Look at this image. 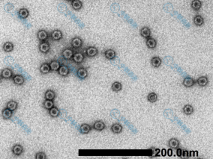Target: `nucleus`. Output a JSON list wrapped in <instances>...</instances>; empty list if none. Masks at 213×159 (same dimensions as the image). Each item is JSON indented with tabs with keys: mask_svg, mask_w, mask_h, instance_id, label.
<instances>
[{
	"mask_svg": "<svg viewBox=\"0 0 213 159\" xmlns=\"http://www.w3.org/2000/svg\"><path fill=\"white\" fill-rule=\"evenodd\" d=\"M71 59L75 64H79L83 62V60L85 59V55H83V53L77 52L74 53V55Z\"/></svg>",
	"mask_w": 213,
	"mask_h": 159,
	"instance_id": "nucleus-1",
	"label": "nucleus"
},
{
	"mask_svg": "<svg viewBox=\"0 0 213 159\" xmlns=\"http://www.w3.org/2000/svg\"><path fill=\"white\" fill-rule=\"evenodd\" d=\"M38 50L43 54H47L50 52V43L47 42V41H42L41 42L40 44L38 46Z\"/></svg>",
	"mask_w": 213,
	"mask_h": 159,
	"instance_id": "nucleus-2",
	"label": "nucleus"
},
{
	"mask_svg": "<svg viewBox=\"0 0 213 159\" xmlns=\"http://www.w3.org/2000/svg\"><path fill=\"white\" fill-rule=\"evenodd\" d=\"M74 53V50L71 48H65L62 52V57L65 60H71Z\"/></svg>",
	"mask_w": 213,
	"mask_h": 159,
	"instance_id": "nucleus-3",
	"label": "nucleus"
},
{
	"mask_svg": "<svg viewBox=\"0 0 213 159\" xmlns=\"http://www.w3.org/2000/svg\"><path fill=\"white\" fill-rule=\"evenodd\" d=\"M50 37V35L48 34V32L45 30H39L37 32V37L40 40L41 42L42 41H46Z\"/></svg>",
	"mask_w": 213,
	"mask_h": 159,
	"instance_id": "nucleus-4",
	"label": "nucleus"
},
{
	"mask_svg": "<svg viewBox=\"0 0 213 159\" xmlns=\"http://www.w3.org/2000/svg\"><path fill=\"white\" fill-rule=\"evenodd\" d=\"M71 46L74 49H80L83 46V40L79 37H75L71 40Z\"/></svg>",
	"mask_w": 213,
	"mask_h": 159,
	"instance_id": "nucleus-5",
	"label": "nucleus"
},
{
	"mask_svg": "<svg viewBox=\"0 0 213 159\" xmlns=\"http://www.w3.org/2000/svg\"><path fill=\"white\" fill-rule=\"evenodd\" d=\"M58 73L59 75H60L61 76H67V75L70 73V69L68 66L65 65V64H61L60 67L59 68L58 70Z\"/></svg>",
	"mask_w": 213,
	"mask_h": 159,
	"instance_id": "nucleus-6",
	"label": "nucleus"
},
{
	"mask_svg": "<svg viewBox=\"0 0 213 159\" xmlns=\"http://www.w3.org/2000/svg\"><path fill=\"white\" fill-rule=\"evenodd\" d=\"M13 77V72L10 68H5L1 72V78L5 79H9Z\"/></svg>",
	"mask_w": 213,
	"mask_h": 159,
	"instance_id": "nucleus-7",
	"label": "nucleus"
},
{
	"mask_svg": "<svg viewBox=\"0 0 213 159\" xmlns=\"http://www.w3.org/2000/svg\"><path fill=\"white\" fill-rule=\"evenodd\" d=\"M50 37L53 40L58 41V40H60L61 39L63 38V32L60 30H54V31H52L51 33H50Z\"/></svg>",
	"mask_w": 213,
	"mask_h": 159,
	"instance_id": "nucleus-8",
	"label": "nucleus"
},
{
	"mask_svg": "<svg viewBox=\"0 0 213 159\" xmlns=\"http://www.w3.org/2000/svg\"><path fill=\"white\" fill-rule=\"evenodd\" d=\"M77 75L80 79H85L88 76V71L86 68L80 67L77 70Z\"/></svg>",
	"mask_w": 213,
	"mask_h": 159,
	"instance_id": "nucleus-9",
	"label": "nucleus"
},
{
	"mask_svg": "<svg viewBox=\"0 0 213 159\" xmlns=\"http://www.w3.org/2000/svg\"><path fill=\"white\" fill-rule=\"evenodd\" d=\"M12 80H13V82L17 85H22L25 82V79L22 75H15L12 77Z\"/></svg>",
	"mask_w": 213,
	"mask_h": 159,
	"instance_id": "nucleus-10",
	"label": "nucleus"
},
{
	"mask_svg": "<svg viewBox=\"0 0 213 159\" xmlns=\"http://www.w3.org/2000/svg\"><path fill=\"white\" fill-rule=\"evenodd\" d=\"M92 127L96 131H103L106 128V125L102 120H98L94 123Z\"/></svg>",
	"mask_w": 213,
	"mask_h": 159,
	"instance_id": "nucleus-11",
	"label": "nucleus"
},
{
	"mask_svg": "<svg viewBox=\"0 0 213 159\" xmlns=\"http://www.w3.org/2000/svg\"><path fill=\"white\" fill-rule=\"evenodd\" d=\"M98 51L97 48L95 47V46H89L86 50V54L88 57L90 58H92V57H95L96 55H98Z\"/></svg>",
	"mask_w": 213,
	"mask_h": 159,
	"instance_id": "nucleus-12",
	"label": "nucleus"
},
{
	"mask_svg": "<svg viewBox=\"0 0 213 159\" xmlns=\"http://www.w3.org/2000/svg\"><path fill=\"white\" fill-rule=\"evenodd\" d=\"M12 152L14 156H20L23 152V147L20 144H15L12 147Z\"/></svg>",
	"mask_w": 213,
	"mask_h": 159,
	"instance_id": "nucleus-13",
	"label": "nucleus"
},
{
	"mask_svg": "<svg viewBox=\"0 0 213 159\" xmlns=\"http://www.w3.org/2000/svg\"><path fill=\"white\" fill-rule=\"evenodd\" d=\"M104 57L106 59H108V60H113L116 58V53L113 50H107L104 52Z\"/></svg>",
	"mask_w": 213,
	"mask_h": 159,
	"instance_id": "nucleus-14",
	"label": "nucleus"
},
{
	"mask_svg": "<svg viewBox=\"0 0 213 159\" xmlns=\"http://www.w3.org/2000/svg\"><path fill=\"white\" fill-rule=\"evenodd\" d=\"M179 141L177 140V138H171L170 141H168V146L170 148L173 149H176L179 146Z\"/></svg>",
	"mask_w": 213,
	"mask_h": 159,
	"instance_id": "nucleus-15",
	"label": "nucleus"
},
{
	"mask_svg": "<svg viewBox=\"0 0 213 159\" xmlns=\"http://www.w3.org/2000/svg\"><path fill=\"white\" fill-rule=\"evenodd\" d=\"M79 130L81 134H88L91 132L92 127L90 126V125L87 124V123H84V124H82L80 126Z\"/></svg>",
	"mask_w": 213,
	"mask_h": 159,
	"instance_id": "nucleus-16",
	"label": "nucleus"
},
{
	"mask_svg": "<svg viewBox=\"0 0 213 159\" xmlns=\"http://www.w3.org/2000/svg\"><path fill=\"white\" fill-rule=\"evenodd\" d=\"M30 15V11L27 8L23 7L18 11V17L20 19H26Z\"/></svg>",
	"mask_w": 213,
	"mask_h": 159,
	"instance_id": "nucleus-17",
	"label": "nucleus"
},
{
	"mask_svg": "<svg viewBox=\"0 0 213 159\" xmlns=\"http://www.w3.org/2000/svg\"><path fill=\"white\" fill-rule=\"evenodd\" d=\"M140 35L144 38H149L151 36V30L149 27H143L140 29Z\"/></svg>",
	"mask_w": 213,
	"mask_h": 159,
	"instance_id": "nucleus-18",
	"label": "nucleus"
},
{
	"mask_svg": "<svg viewBox=\"0 0 213 159\" xmlns=\"http://www.w3.org/2000/svg\"><path fill=\"white\" fill-rule=\"evenodd\" d=\"M195 84V81L192 78L190 77H186L185 78L182 82V84L186 88H191V87L194 86V84Z\"/></svg>",
	"mask_w": 213,
	"mask_h": 159,
	"instance_id": "nucleus-19",
	"label": "nucleus"
},
{
	"mask_svg": "<svg viewBox=\"0 0 213 159\" xmlns=\"http://www.w3.org/2000/svg\"><path fill=\"white\" fill-rule=\"evenodd\" d=\"M197 83L199 86L205 87L209 83V79H208V78L206 76H200L197 80Z\"/></svg>",
	"mask_w": 213,
	"mask_h": 159,
	"instance_id": "nucleus-20",
	"label": "nucleus"
},
{
	"mask_svg": "<svg viewBox=\"0 0 213 159\" xmlns=\"http://www.w3.org/2000/svg\"><path fill=\"white\" fill-rule=\"evenodd\" d=\"M51 71L50 70V64H48V63H44L41 65L40 67V72L42 74H47L49 73Z\"/></svg>",
	"mask_w": 213,
	"mask_h": 159,
	"instance_id": "nucleus-21",
	"label": "nucleus"
},
{
	"mask_svg": "<svg viewBox=\"0 0 213 159\" xmlns=\"http://www.w3.org/2000/svg\"><path fill=\"white\" fill-rule=\"evenodd\" d=\"M71 6L72 8L75 11L81 9L83 7V3L80 0H71Z\"/></svg>",
	"mask_w": 213,
	"mask_h": 159,
	"instance_id": "nucleus-22",
	"label": "nucleus"
},
{
	"mask_svg": "<svg viewBox=\"0 0 213 159\" xmlns=\"http://www.w3.org/2000/svg\"><path fill=\"white\" fill-rule=\"evenodd\" d=\"M122 126L120 123H114L111 126V131L114 134H120L122 132Z\"/></svg>",
	"mask_w": 213,
	"mask_h": 159,
	"instance_id": "nucleus-23",
	"label": "nucleus"
},
{
	"mask_svg": "<svg viewBox=\"0 0 213 159\" xmlns=\"http://www.w3.org/2000/svg\"><path fill=\"white\" fill-rule=\"evenodd\" d=\"M12 112L13 111H11L10 109H8V108H4L2 111V117H3V119H5V120L10 119V118L12 117V114H13Z\"/></svg>",
	"mask_w": 213,
	"mask_h": 159,
	"instance_id": "nucleus-24",
	"label": "nucleus"
},
{
	"mask_svg": "<svg viewBox=\"0 0 213 159\" xmlns=\"http://www.w3.org/2000/svg\"><path fill=\"white\" fill-rule=\"evenodd\" d=\"M146 46L149 48H150V49H155L157 46L156 40L153 38V37H149V38H147L146 41Z\"/></svg>",
	"mask_w": 213,
	"mask_h": 159,
	"instance_id": "nucleus-25",
	"label": "nucleus"
},
{
	"mask_svg": "<svg viewBox=\"0 0 213 159\" xmlns=\"http://www.w3.org/2000/svg\"><path fill=\"white\" fill-rule=\"evenodd\" d=\"M44 98L45 99H48V100H54L56 98V93L52 90H48L45 92L44 94Z\"/></svg>",
	"mask_w": 213,
	"mask_h": 159,
	"instance_id": "nucleus-26",
	"label": "nucleus"
},
{
	"mask_svg": "<svg viewBox=\"0 0 213 159\" xmlns=\"http://www.w3.org/2000/svg\"><path fill=\"white\" fill-rule=\"evenodd\" d=\"M161 63H162L161 59L158 56L153 57V58H152V60H151V64H152V66L154 67H159L161 65Z\"/></svg>",
	"mask_w": 213,
	"mask_h": 159,
	"instance_id": "nucleus-27",
	"label": "nucleus"
},
{
	"mask_svg": "<svg viewBox=\"0 0 213 159\" xmlns=\"http://www.w3.org/2000/svg\"><path fill=\"white\" fill-rule=\"evenodd\" d=\"M49 64H50V70H51L52 71H58L59 68L60 67V66H61L60 62L56 60H51Z\"/></svg>",
	"mask_w": 213,
	"mask_h": 159,
	"instance_id": "nucleus-28",
	"label": "nucleus"
},
{
	"mask_svg": "<svg viewBox=\"0 0 213 159\" xmlns=\"http://www.w3.org/2000/svg\"><path fill=\"white\" fill-rule=\"evenodd\" d=\"M191 5L193 10H194V11H199V10L201 8L202 2H201L200 0H193V1L191 2Z\"/></svg>",
	"mask_w": 213,
	"mask_h": 159,
	"instance_id": "nucleus-29",
	"label": "nucleus"
},
{
	"mask_svg": "<svg viewBox=\"0 0 213 159\" xmlns=\"http://www.w3.org/2000/svg\"><path fill=\"white\" fill-rule=\"evenodd\" d=\"M2 49L5 52H11L14 50V44L11 42H6L3 44Z\"/></svg>",
	"mask_w": 213,
	"mask_h": 159,
	"instance_id": "nucleus-30",
	"label": "nucleus"
},
{
	"mask_svg": "<svg viewBox=\"0 0 213 159\" xmlns=\"http://www.w3.org/2000/svg\"><path fill=\"white\" fill-rule=\"evenodd\" d=\"M59 113H60V111H59V108L55 107V106H53V108L49 110V114L52 117H59Z\"/></svg>",
	"mask_w": 213,
	"mask_h": 159,
	"instance_id": "nucleus-31",
	"label": "nucleus"
},
{
	"mask_svg": "<svg viewBox=\"0 0 213 159\" xmlns=\"http://www.w3.org/2000/svg\"><path fill=\"white\" fill-rule=\"evenodd\" d=\"M6 107H7V108H8V109H10L11 111H15V110L17 108V107H18V103L13 100L9 101V102L7 103V105H6Z\"/></svg>",
	"mask_w": 213,
	"mask_h": 159,
	"instance_id": "nucleus-32",
	"label": "nucleus"
},
{
	"mask_svg": "<svg viewBox=\"0 0 213 159\" xmlns=\"http://www.w3.org/2000/svg\"><path fill=\"white\" fill-rule=\"evenodd\" d=\"M182 111H183V113H186V115H190L191 113H193L194 112L193 106L191 105H186L183 107Z\"/></svg>",
	"mask_w": 213,
	"mask_h": 159,
	"instance_id": "nucleus-33",
	"label": "nucleus"
},
{
	"mask_svg": "<svg viewBox=\"0 0 213 159\" xmlns=\"http://www.w3.org/2000/svg\"><path fill=\"white\" fill-rule=\"evenodd\" d=\"M194 23L197 26H201L204 23V20L202 16L196 15L194 18Z\"/></svg>",
	"mask_w": 213,
	"mask_h": 159,
	"instance_id": "nucleus-34",
	"label": "nucleus"
},
{
	"mask_svg": "<svg viewBox=\"0 0 213 159\" xmlns=\"http://www.w3.org/2000/svg\"><path fill=\"white\" fill-rule=\"evenodd\" d=\"M147 99L149 102L152 103H155L157 100H158V95L156 93H154V92H152V93H149L148 96H147Z\"/></svg>",
	"mask_w": 213,
	"mask_h": 159,
	"instance_id": "nucleus-35",
	"label": "nucleus"
},
{
	"mask_svg": "<svg viewBox=\"0 0 213 159\" xmlns=\"http://www.w3.org/2000/svg\"><path fill=\"white\" fill-rule=\"evenodd\" d=\"M122 88V85L120 82H115L114 83H113L112 87H111V89L113 90L114 92H119L120 91Z\"/></svg>",
	"mask_w": 213,
	"mask_h": 159,
	"instance_id": "nucleus-36",
	"label": "nucleus"
},
{
	"mask_svg": "<svg viewBox=\"0 0 213 159\" xmlns=\"http://www.w3.org/2000/svg\"><path fill=\"white\" fill-rule=\"evenodd\" d=\"M43 106L44 108L47 110H50V108H53L54 106V103L53 100H48V99H45L44 102L43 103Z\"/></svg>",
	"mask_w": 213,
	"mask_h": 159,
	"instance_id": "nucleus-37",
	"label": "nucleus"
},
{
	"mask_svg": "<svg viewBox=\"0 0 213 159\" xmlns=\"http://www.w3.org/2000/svg\"><path fill=\"white\" fill-rule=\"evenodd\" d=\"M35 158L36 159H46L47 156L46 154L43 152H39L36 153L35 155Z\"/></svg>",
	"mask_w": 213,
	"mask_h": 159,
	"instance_id": "nucleus-38",
	"label": "nucleus"
},
{
	"mask_svg": "<svg viewBox=\"0 0 213 159\" xmlns=\"http://www.w3.org/2000/svg\"><path fill=\"white\" fill-rule=\"evenodd\" d=\"M65 1H71V0H65Z\"/></svg>",
	"mask_w": 213,
	"mask_h": 159,
	"instance_id": "nucleus-39",
	"label": "nucleus"
},
{
	"mask_svg": "<svg viewBox=\"0 0 213 159\" xmlns=\"http://www.w3.org/2000/svg\"><path fill=\"white\" fill-rule=\"evenodd\" d=\"M0 82H1V78H0Z\"/></svg>",
	"mask_w": 213,
	"mask_h": 159,
	"instance_id": "nucleus-40",
	"label": "nucleus"
}]
</instances>
